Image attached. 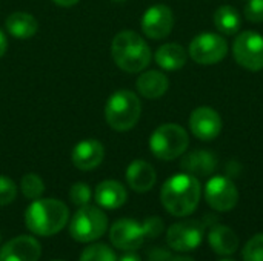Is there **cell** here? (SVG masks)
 I'll list each match as a JSON object with an SVG mask.
<instances>
[{
    "label": "cell",
    "instance_id": "cell-37",
    "mask_svg": "<svg viewBox=\"0 0 263 261\" xmlns=\"http://www.w3.org/2000/svg\"><path fill=\"white\" fill-rule=\"evenodd\" d=\"M220 261H236V260H231V258H227V260H220Z\"/></svg>",
    "mask_w": 263,
    "mask_h": 261
},
{
    "label": "cell",
    "instance_id": "cell-4",
    "mask_svg": "<svg viewBox=\"0 0 263 261\" xmlns=\"http://www.w3.org/2000/svg\"><path fill=\"white\" fill-rule=\"evenodd\" d=\"M142 105L139 97L128 89L116 91L109 95L105 106V118L106 123L119 132L129 131L134 128L140 118Z\"/></svg>",
    "mask_w": 263,
    "mask_h": 261
},
{
    "label": "cell",
    "instance_id": "cell-27",
    "mask_svg": "<svg viewBox=\"0 0 263 261\" xmlns=\"http://www.w3.org/2000/svg\"><path fill=\"white\" fill-rule=\"evenodd\" d=\"M92 194L86 183H74L69 189V198L76 206H85L89 203Z\"/></svg>",
    "mask_w": 263,
    "mask_h": 261
},
{
    "label": "cell",
    "instance_id": "cell-16",
    "mask_svg": "<svg viewBox=\"0 0 263 261\" xmlns=\"http://www.w3.org/2000/svg\"><path fill=\"white\" fill-rule=\"evenodd\" d=\"M156 171L145 160H134L126 169V182L136 192H148L156 185Z\"/></svg>",
    "mask_w": 263,
    "mask_h": 261
},
{
    "label": "cell",
    "instance_id": "cell-21",
    "mask_svg": "<svg viewBox=\"0 0 263 261\" xmlns=\"http://www.w3.org/2000/svg\"><path fill=\"white\" fill-rule=\"evenodd\" d=\"M154 58H156V63L162 69L177 71V69L185 66L188 54H186L183 46H180L177 43H166V45H162L156 51Z\"/></svg>",
    "mask_w": 263,
    "mask_h": 261
},
{
    "label": "cell",
    "instance_id": "cell-36",
    "mask_svg": "<svg viewBox=\"0 0 263 261\" xmlns=\"http://www.w3.org/2000/svg\"><path fill=\"white\" fill-rule=\"evenodd\" d=\"M112 2H116V3H125L126 0H112Z\"/></svg>",
    "mask_w": 263,
    "mask_h": 261
},
{
    "label": "cell",
    "instance_id": "cell-3",
    "mask_svg": "<svg viewBox=\"0 0 263 261\" xmlns=\"http://www.w3.org/2000/svg\"><path fill=\"white\" fill-rule=\"evenodd\" d=\"M111 55L114 63L125 72H140L151 62V49L148 43L134 31L119 32L111 43Z\"/></svg>",
    "mask_w": 263,
    "mask_h": 261
},
{
    "label": "cell",
    "instance_id": "cell-5",
    "mask_svg": "<svg viewBox=\"0 0 263 261\" xmlns=\"http://www.w3.org/2000/svg\"><path fill=\"white\" fill-rule=\"evenodd\" d=\"M190 145L188 132L176 125V123H165L160 125L149 138V149L151 152L165 162L174 160L180 157Z\"/></svg>",
    "mask_w": 263,
    "mask_h": 261
},
{
    "label": "cell",
    "instance_id": "cell-22",
    "mask_svg": "<svg viewBox=\"0 0 263 261\" xmlns=\"http://www.w3.org/2000/svg\"><path fill=\"white\" fill-rule=\"evenodd\" d=\"M5 26L6 31L18 40L31 38L39 29L37 20L28 12H12L11 15H8Z\"/></svg>",
    "mask_w": 263,
    "mask_h": 261
},
{
    "label": "cell",
    "instance_id": "cell-28",
    "mask_svg": "<svg viewBox=\"0 0 263 261\" xmlns=\"http://www.w3.org/2000/svg\"><path fill=\"white\" fill-rule=\"evenodd\" d=\"M15 195H17L15 183L8 177L0 175V206H6L11 202H14Z\"/></svg>",
    "mask_w": 263,
    "mask_h": 261
},
{
    "label": "cell",
    "instance_id": "cell-25",
    "mask_svg": "<svg viewBox=\"0 0 263 261\" xmlns=\"http://www.w3.org/2000/svg\"><path fill=\"white\" fill-rule=\"evenodd\" d=\"M80 261H117L116 254L106 245H91L83 252Z\"/></svg>",
    "mask_w": 263,
    "mask_h": 261
},
{
    "label": "cell",
    "instance_id": "cell-12",
    "mask_svg": "<svg viewBox=\"0 0 263 261\" xmlns=\"http://www.w3.org/2000/svg\"><path fill=\"white\" fill-rule=\"evenodd\" d=\"M174 26L173 11L166 5H154L148 8L142 17V31L153 40H162L170 35Z\"/></svg>",
    "mask_w": 263,
    "mask_h": 261
},
{
    "label": "cell",
    "instance_id": "cell-33",
    "mask_svg": "<svg viewBox=\"0 0 263 261\" xmlns=\"http://www.w3.org/2000/svg\"><path fill=\"white\" fill-rule=\"evenodd\" d=\"M55 5L59 6H63V8H68V6H74L76 3H79V0H52Z\"/></svg>",
    "mask_w": 263,
    "mask_h": 261
},
{
    "label": "cell",
    "instance_id": "cell-38",
    "mask_svg": "<svg viewBox=\"0 0 263 261\" xmlns=\"http://www.w3.org/2000/svg\"><path fill=\"white\" fill-rule=\"evenodd\" d=\"M54 261H62V260H54Z\"/></svg>",
    "mask_w": 263,
    "mask_h": 261
},
{
    "label": "cell",
    "instance_id": "cell-30",
    "mask_svg": "<svg viewBox=\"0 0 263 261\" xmlns=\"http://www.w3.org/2000/svg\"><path fill=\"white\" fill-rule=\"evenodd\" d=\"M143 228H145V232H146V237L148 238H154L157 235L162 234L163 231V222L157 217H149L143 222Z\"/></svg>",
    "mask_w": 263,
    "mask_h": 261
},
{
    "label": "cell",
    "instance_id": "cell-10",
    "mask_svg": "<svg viewBox=\"0 0 263 261\" xmlns=\"http://www.w3.org/2000/svg\"><path fill=\"white\" fill-rule=\"evenodd\" d=\"M205 200L213 209L227 212L236 208L239 202V191L230 178L213 177L205 186Z\"/></svg>",
    "mask_w": 263,
    "mask_h": 261
},
{
    "label": "cell",
    "instance_id": "cell-8",
    "mask_svg": "<svg viewBox=\"0 0 263 261\" xmlns=\"http://www.w3.org/2000/svg\"><path fill=\"white\" fill-rule=\"evenodd\" d=\"M236 62L248 71L263 69V37L256 31H243L234 40Z\"/></svg>",
    "mask_w": 263,
    "mask_h": 261
},
{
    "label": "cell",
    "instance_id": "cell-29",
    "mask_svg": "<svg viewBox=\"0 0 263 261\" xmlns=\"http://www.w3.org/2000/svg\"><path fill=\"white\" fill-rule=\"evenodd\" d=\"M245 17L253 23L263 22V0H248L245 6Z\"/></svg>",
    "mask_w": 263,
    "mask_h": 261
},
{
    "label": "cell",
    "instance_id": "cell-32",
    "mask_svg": "<svg viewBox=\"0 0 263 261\" xmlns=\"http://www.w3.org/2000/svg\"><path fill=\"white\" fill-rule=\"evenodd\" d=\"M6 49H8V38H6L5 32L0 29V57H3V55H5Z\"/></svg>",
    "mask_w": 263,
    "mask_h": 261
},
{
    "label": "cell",
    "instance_id": "cell-18",
    "mask_svg": "<svg viewBox=\"0 0 263 261\" xmlns=\"http://www.w3.org/2000/svg\"><path fill=\"white\" fill-rule=\"evenodd\" d=\"M180 166L186 174H191L194 177H206V175L214 172L217 162L211 152L203 151V149H197V151L186 154L182 158Z\"/></svg>",
    "mask_w": 263,
    "mask_h": 261
},
{
    "label": "cell",
    "instance_id": "cell-1",
    "mask_svg": "<svg viewBox=\"0 0 263 261\" xmlns=\"http://www.w3.org/2000/svg\"><path fill=\"white\" fill-rule=\"evenodd\" d=\"M202 186L191 174H176L168 178L160 192L163 208L174 217H186L197 209Z\"/></svg>",
    "mask_w": 263,
    "mask_h": 261
},
{
    "label": "cell",
    "instance_id": "cell-2",
    "mask_svg": "<svg viewBox=\"0 0 263 261\" xmlns=\"http://www.w3.org/2000/svg\"><path fill=\"white\" fill-rule=\"evenodd\" d=\"M68 220V206L55 198H37L25 212L26 228L40 237L55 235L66 226Z\"/></svg>",
    "mask_w": 263,
    "mask_h": 261
},
{
    "label": "cell",
    "instance_id": "cell-7",
    "mask_svg": "<svg viewBox=\"0 0 263 261\" xmlns=\"http://www.w3.org/2000/svg\"><path fill=\"white\" fill-rule=\"evenodd\" d=\"M188 52L199 65H216L228 54V43L219 34L203 32L193 38Z\"/></svg>",
    "mask_w": 263,
    "mask_h": 261
},
{
    "label": "cell",
    "instance_id": "cell-17",
    "mask_svg": "<svg viewBox=\"0 0 263 261\" xmlns=\"http://www.w3.org/2000/svg\"><path fill=\"white\" fill-rule=\"evenodd\" d=\"M94 198L97 205L105 209H119L120 206L125 205L128 195L122 183L116 180H105L97 185Z\"/></svg>",
    "mask_w": 263,
    "mask_h": 261
},
{
    "label": "cell",
    "instance_id": "cell-26",
    "mask_svg": "<svg viewBox=\"0 0 263 261\" xmlns=\"http://www.w3.org/2000/svg\"><path fill=\"white\" fill-rule=\"evenodd\" d=\"M242 255L243 261H263V234H257L248 240Z\"/></svg>",
    "mask_w": 263,
    "mask_h": 261
},
{
    "label": "cell",
    "instance_id": "cell-35",
    "mask_svg": "<svg viewBox=\"0 0 263 261\" xmlns=\"http://www.w3.org/2000/svg\"><path fill=\"white\" fill-rule=\"evenodd\" d=\"M171 261H196L193 260L191 257H186V255H177V257H173Z\"/></svg>",
    "mask_w": 263,
    "mask_h": 261
},
{
    "label": "cell",
    "instance_id": "cell-14",
    "mask_svg": "<svg viewBox=\"0 0 263 261\" xmlns=\"http://www.w3.org/2000/svg\"><path fill=\"white\" fill-rule=\"evenodd\" d=\"M40 243L29 235H18L6 242L0 249V261H39Z\"/></svg>",
    "mask_w": 263,
    "mask_h": 261
},
{
    "label": "cell",
    "instance_id": "cell-11",
    "mask_svg": "<svg viewBox=\"0 0 263 261\" xmlns=\"http://www.w3.org/2000/svg\"><path fill=\"white\" fill-rule=\"evenodd\" d=\"M146 238V232L143 225L137 223L131 218H122L117 220L109 231V240L111 243L120 249V251H136L139 249Z\"/></svg>",
    "mask_w": 263,
    "mask_h": 261
},
{
    "label": "cell",
    "instance_id": "cell-34",
    "mask_svg": "<svg viewBox=\"0 0 263 261\" xmlns=\"http://www.w3.org/2000/svg\"><path fill=\"white\" fill-rule=\"evenodd\" d=\"M119 261H142L140 260V257L139 255H136V254H133V251L129 252V254H125V255H122Z\"/></svg>",
    "mask_w": 263,
    "mask_h": 261
},
{
    "label": "cell",
    "instance_id": "cell-19",
    "mask_svg": "<svg viewBox=\"0 0 263 261\" xmlns=\"http://www.w3.org/2000/svg\"><path fill=\"white\" fill-rule=\"evenodd\" d=\"M208 242H210L211 249L216 254L225 255V257L233 255L239 248L237 235L234 234V231L231 228L223 226V225L213 226V229L210 231V235H208Z\"/></svg>",
    "mask_w": 263,
    "mask_h": 261
},
{
    "label": "cell",
    "instance_id": "cell-15",
    "mask_svg": "<svg viewBox=\"0 0 263 261\" xmlns=\"http://www.w3.org/2000/svg\"><path fill=\"white\" fill-rule=\"evenodd\" d=\"M105 157V148L99 140L88 138L77 143L72 149L71 160L76 168L80 171H91L96 169Z\"/></svg>",
    "mask_w": 263,
    "mask_h": 261
},
{
    "label": "cell",
    "instance_id": "cell-6",
    "mask_svg": "<svg viewBox=\"0 0 263 261\" xmlns=\"http://www.w3.org/2000/svg\"><path fill=\"white\" fill-rule=\"evenodd\" d=\"M108 229V218L100 208L80 206L69 223V234L79 243H89L100 238Z\"/></svg>",
    "mask_w": 263,
    "mask_h": 261
},
{
    "label": "cell",
    "instance_id": "cell-9",
    "mask_svg": "<svg viewBox=\"0 0 263 261\" xmlns=\"http://www.w3.org/2000/svg\"><path fill=\"white\" fill-rule=\"evenodd\" d=\"M205 234V226L197 220H185L173 225L166 232V242L177 252H190L196 249Z\"/></svg>",
    "mask_w": 263,
    "mask_h": 261
},
{
    "label": "cell",
    "instance_id": "cell-31",
    "mask_svg": "<svg viewBox=\"0 0 263 261\" xmlns=\"http://www.w3.org/2000/svg\"><path fill=\"white\" fill-rule=\"evenodd\" d=\"M151 257H153V261H171L173 260V257H171V255H170L166 251H162V249H156V251H153Z\"/></svg>",
    "mask_w": 263,
    "mask_h": 261
},
{
    "label": "cell",
    "instance_id": "cell-23",
    "mask_svg": "<svg viewBox=\"0 0 263 261\" xmlns=\"http://www.w3.org/2000/svg\"><path fill=\"white\" fill-rule=\"evenodd\" d=\"M214 25L217 31H220L225 35H233L240 29L242 25V17L240 12L230 5H223L214 12Z\"/></svg>",
    "mask_w": 263,
    "mask_h": 261
},
{
    "label": "cell",
    "instance_id": "cell-13",
    "mask_svg": "<svg viewBox=\"0 0 263 261\" xmlns=\"http://www.w3.org/2000/svg\"><path fill=\"white\" fill-rule=\"evenodd\" d=\"M190 129L199 140L211 142L222 131V118L217 111L208 106L197 108L190 115Z\"/></svg>",
    "mask_w": 263,
    "mask_h": 261
},
{
    "label": "cell",
    "instance_id": "cell-20",
    "mask_svg": "<svg viewBox=\"0 0 263 261\" xmlns=\"http://www.w3.org/2000/svg\"><path fill=\"white\" fill-rule=\"evenodd\" d=\"M137 91L149 100L162 97L170 86L168 77L160 71H146L137 78Z\"/></svg>",
    "mask_w": 263,
    "mask_h": 261
},
{
    "label": "cell",
    "instance_id": "cell-24",
    "mask_svg": "<svg viewBox=\"0 0 263 261\" xmlns=\"http://www.w3.org/2000/svg\"><path fill=\"white\" fill-rule=\"evenodd\" d=\"M22 194L29 200H37L45 192V183L37 174H26L20 182Z\"/></svg>",
    "mask_w": 263,
    "mask_h": 261
}]
</instances>
